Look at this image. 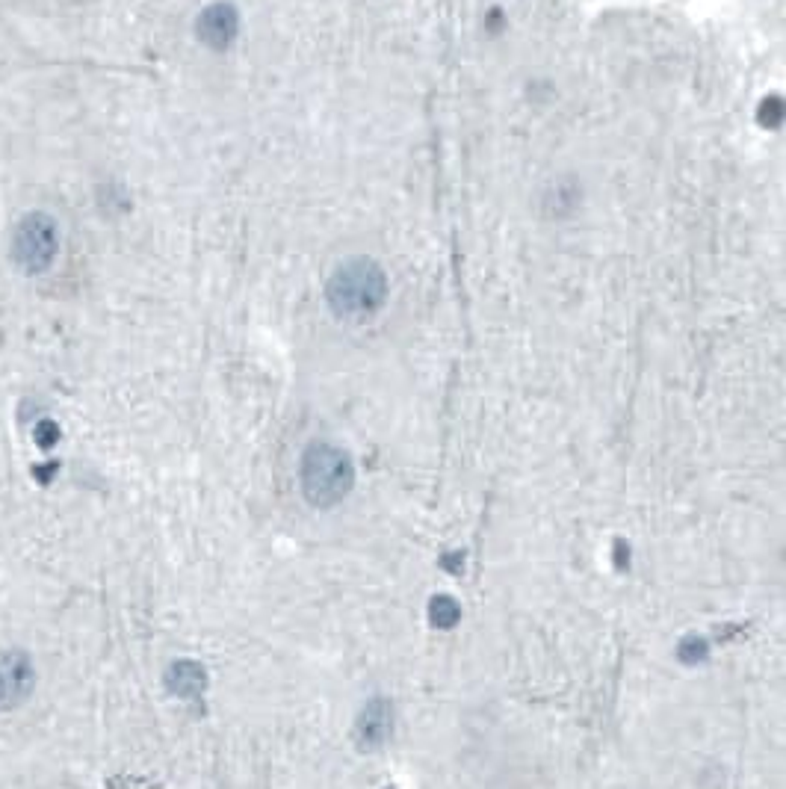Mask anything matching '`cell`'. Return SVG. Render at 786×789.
<instances>
[{
  "label": "cell",
  "instance_id": "obj_1",
  "mask_svg": "<svg viewBox=\"0 0 786 789\" xmlns=\"http://www.w3.org/2000/svg\"><path fill=\"white\" fill-rule=\"evenodd\" d=\"M328 305L337 317L346 320H364L373 317L388 296V278L382 266L370 258H349L343 261L328 278L326 284Z\"/></svg>",
  "mask_w": 786,
  "mask_h": 789
},
{
  "label": "cell",
  "instance_id": "obj_5",
  "mask_svg": "<svg viewBox=\"0 0 786 789\" xmlns=\"http://www.w3.org/2000/svg\"><path fill=\"white\" fill-rule=\"evenodd\" d=\"M198 36L210 45V48H225L231 45V39L237 36V12L228 3L210 6L201 18H198Z\"/></svg>",
  "mask_w": 786,
  "mask_h": 789
},
{
  "label": "cell",
  "instance_id": "obj_4",
  "mask_svg": "<svg viewBox=\"0 0 786 789\" xmlns=\"http://www.w3.org/2000/svg\"><path fill=\"white\" fill-rule=\"evenodd\" d=\"M36 689V665L27 651L9 648L0 654V713H12L30 701Z\"/></svg>",
  "mask_w": 786,
  "mask_h": 789
},
{
  "label": "cell",
  "instance_id": "obj_7",
  "mask_svg": "<svg viewBox=\"0 0 786 789\" xmlns=\"http://www.w3.org/2000/svg\"><path fill=\"white\" fill-rule=\"evenodd\" d=\"M166 686L178 698H198L204 692V686H207V674L193 659H178V662L169 665Z\"/></svg>",
  "mask_w": 786,
  "mask_h": 789
},
{
  "label": "cell",
  "instance_id": "obj_2",
  "mask_svg": "<svg viewBox=\"0 0 786 789\" xmlns=\"http://www.w3.org/2000/svg\"><path fill=\"white\" fill-rule=\"evenodd\" d=\"M302 491H305V500L311 506H320V509H331L337 506L352 482H355V470H352V461L349 456L334 447V444H311L302 456Z\"/></svg>",
  "mask_w": 786,
  "mask_h": 789
},
{
  "label": "cell",
  "instance_id": "obj_3",
  "mask_svg": "<svg viewBox=\"0 0 786 789\" xmlns=\"http://www.w3.org/2000/svg\"><path fill=\"white\" fill-rule=\"evenodd\" d=\"M57 228L48 216L42 213H30L27 219H21L12 249H15V261L21 263L27 272H42L48 269L54 258H57Z\"/></svg>",
  "mask_w": 786,
  "mask_h": 789
},
{
  "label": "cell",
  "instance_id": "obj_8",
  "mask_svg": "<svg viewBox=\"0 0 786 789\" xmlns=\"http://www.w3.org/2000/svg\"><path fill=\"white\" fill-rule=\"evenodd\" d=\"M459 606L450 600V597H435L432 600V606H429V618H432V624L435 627H453V624H459Z\"/></svg>",
  "mask_w": 786,
  "mask_h": 789
},
{
  "label": "cell",
  "instance_id": "obj_6",
  "mask_svg": "<svg viewBox=\"0 0 786 789\" xmlns=\"http://www.w3.org/2000/svg\"><path fill=\"white\" fill-rule=\"evenodd\" d=\"M391 724V704L382 701V698L370 701V704L364 707L361 719H358V739H361V745H367V748L382 745V742L391 736Z\"/></svg>",
  "mask_w": 786,
  "mask_h": 789
}]
</instances>
